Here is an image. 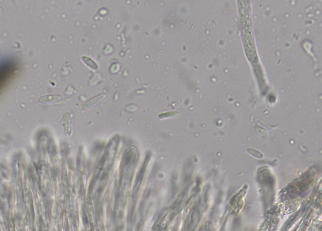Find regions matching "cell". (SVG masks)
<instances>
[{"instance_id":"6","label":"cell","mask_w":322,"mask_h":231,"mask_svg":"<svg viewBox=\"0 0 322 231\" xmlns=\"http://www.w3.org/2000/svg\"><path fill=\"white\" fill-rule=\"evenodd\" d=\"M31 212H32V215H33V218L34 219V216H35L34 211V209H33V204H32V203H31Z\"/></svg>"},{"instance_id":"7","label":"cell","mask_w":322,"mask_h":231,"mask_svg":"<svg viewBox=\"0 0 322 231\" xmlns=\"http://www.w3.org/2000/svg\"><path fill=\"white\" fill-rule=\"evenodd\" d=\"M208 191H207L206 192V193L205 194V195H204V200H205V201H206V202L207 201V197H208Z\"/></svg>"},{"instance_id":"4","label":"cell","mask_w":322,"mask_h":231,"mask_svg":"<svg viewBox=\"0 0 322 231\" xmlns=\"http://www.w3.org/2000/svg\"><path fill=\"white\" fill-rule=\"evenodd\" d=\"M247 151L249 154L256 158L261 159L263 157V155L261 153L255 149L252 148H248L247 149Z\"/></svg>"},{"instance_id":"1","label":"cell","mask_w":322,"mask_h":231,"mask_svg":"<svg viewBox=\"0 0 322 231\" xmlns=\"http://www.w3.org/2000/svg\"><path fill=\"white\" fill-rule=\"evenodd\" d=\"M105 94H100L98 95L95 96L87 101L83 106V108H88L96 104L101 101L105 98Z\"/></svg>"},{"instance_id":"3","label":"cell","mask_w":322,"mask_h":231,"mask_svg":"<svg viewBox=\"0 0 322 231\" xmlns=\"http://www.w3.org/2000/svg\"><path fill=\"white\" fill-rule=\"evenodd\" d=\"M82 59L83 62L91 68L94 69H97L98 66L97 64L91 58L84 56L82 57Z\"/></svg>"},{"instance_id":"2","label":"cell","mask_w":322,"mask_h":231,"mask_svg":"<svg viewBox=\"0 0 322 231\" xmlns=\"http://www.w3.org/2000/svg\"><path fill=\"white\" fill-rule=\"evenodd\" d=\"M60 96L58 95H51L41 96L38 99L40 102H46L55 101L60 98Z\"/></svg>"},{"instance_id":"5","label":"cell","mask_w":322,"mask_h":231,"mask_svg":"<svg viewBox=\"0 0 322 231\" xmlns=\"http://www.w3.org/2000/svg\"><path fill=\"white\" fill-rule=\"evenodd\" d=\"M239 219L236 218L234 220V225L235 227H238L239 226Z\"/></svg>"}]
</instances>
